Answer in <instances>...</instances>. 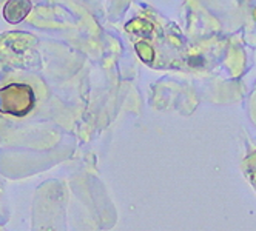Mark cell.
Segmentation results:
<instances>
[{"instance_id":"cell-1","label":"cell","mask_w":256,"mask_h":231,"mask_svg":"<svg viewBox=\"0 0 256 231\" xmlns=\"http://www.w3.org/2000/svg\"><path fill=\"white\" fill-rule=\"evenodd\" d=\"M36 105L32 88L26 83H10L0 88V113L16 117L26 116Z\"/></svg>"},{"instance_id":"cell-2","label":"cell","mask_w":256,"mask_h":231,"mask_svg":"<svg viewBox=\"0 0 256 231\" xmlns=\"http://www.w3.org/2000/svg\"><path fill=\"white\" fill-rule=\"evenodd\" d=\"M30 9L31 3L26 2V0H11L5 5L4 15L10 23H19L26 17Z\"/></svg>"}]
</instances>
